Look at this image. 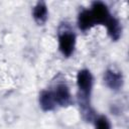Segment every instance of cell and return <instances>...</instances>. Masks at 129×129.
<instances>
[{
	"mask_svg": "<svg viewBox=\"0 0 129 129\" xmlns=\"http://www.w3.org/2000/svg\"><path fill=\"white\" fill-rule=\"evenodd\" d=\"M93 84H94V79L89 70L83 69L79 71L77 75V86L81 93L82 99L86 102L90 98V95L93 89Z\"/></svg>",
	"mask_w": 129,
	"mask_h": 129,
	"instance_id": "6da1fadb",
	"label": "cell"
},
{
	"mask_svg": "<svg viewBox=\"0 0 129 129\" xmlns=\"http://www.w3.org/2000/svg\"><path fill=\"white\" fill-rule=\"evenodd\" d=\"M39 106L45 112L51 111L55 108L56 103L51 91H42L39 95Z\"/></svg>",
	"mask_w": 129,
	"mask_h": 129,
	"instance_id": "52a82bcc",
	"label": "cell"
},
{
	"mask_svg": "<svg viewBox=\"0 0 129 129\" xmlns=\"http://www.w3.org/2000/svg\"><path fill=\"white\" fill-rule=\"evenodd\" d=\"M76 46V35L73 31L64 30L58 34V48L62 55L69 57L73 54Z\"/></svg>",
	"mask_w": 129,
	"mask_h": 129,
	"instance_id": "7a4b0ae2",
	"label": "cell"
},
{
	"mask_svg": "<svg viewBox=\"0 0 129 129\" xmlns=\"http://www.w3.org/2000/svg\"><path fill=\"white\" fill-rule=\"evenodd\" d=\"M54 97L56 105L59 106H69L72 103V95L70 89L66 83L57 84L54 89L51 91Z\"/></svg>",
	"mask_w": 129,
	"mask_h": 129,
	"instance_id": "5b68a950",
	"label": "cell"
},
{
	"mask_svg": "<svg viewBox=\"0 0 129 129\" xmlns=\"http://www.w3.org/2000/svg\"><path fill=\"white\" fill-rule=\"evenodd\" d=\"M32 16L34 21L38 24V25H43L48 17V11H47V7L46 4L42 1H39L35 4V6L33 7L32 10Z\"/></svg>",
	"mask_w": 129,
	"mask_h": 129,
	"instance_id": "8992f818",
	"label": "cell"
},
{
	"mask_svg": "<svg viewBox=\"0 0 129 129\" xmlns=\"http://www.w3.org/2000/svg\"><path fill=\"white\" fill-rule=\"evenodd\" d=\"M78 25H79V28L83 31H86L95 25V21L93 19V16L90 10H83L79 14Z\"/></svg>",
	"mask_w": 129,
	"mask_h": 129,
	"instance_id": "9c48e42d",
	"label": "cell"
},
{
	"mask_svg": "<svg viewBox=\"0 0 129 129\" xmlns=\"http://www.w3.org/2000/svg\"><path fill=\"white\" fill-rule=\"evenodd\" d=\"M104 82L108 88L114 91H118L123 87L124 79L120 71L115 69H109L104 74Z\"/></svg>",
	"mask_w": 129,
	"mask_h": 129,
	"instance_id": "277c9868",
	"label": "cell"
},
{
	"mask_svg": "<svg viewBox=\"0 0 129 129\" xmlns=\"http://www.w3.org/2000/svg\"><path fill=\"white\" fill-rule=\"evenodd\" d=\"M106 27H107V31L108 34L110 35V37L113 40H118L121 37L122 34V26L119 22L118 19H116L115 17H110L109 20L106 22Z\"/></svg>",
	"mask_w": 129,
	"mask_h": 129,
	"instance_id": "ba28073f",
	"label": "cell"
},
{
	"mask_svg": "<svg viewBox=\"0 0 129 129\" xmlns=\"http://www.w3.org/2000/svg\"><path fill=\"white\" fill-rule=\"evenodd\" d=\"M95 129H111V124L106 116H99L95 122Z\"/></svg>",
	"mask_w": 129,
	"mask_h": 129,
	"instance_id": "30bf717a",
	"label": "cell"
},
{
	"mask_svg": "<svg viewBox=\"0 0 129 129\" xmlns=\"http://www.w3.org/2000/svg\"><path fill=\"white\" fill-rule=\"evenodd\" d=\"M95 21V24H103L105 25L106 22L109 20L110 13L106 4L101 1H96L92 4V9L90 10Z\"/></svg>",
	"mask_w": 129,
	"mask_h": 129,
	"instance_id": "3957f363",
	"label": "cell"
}]
</instances>
